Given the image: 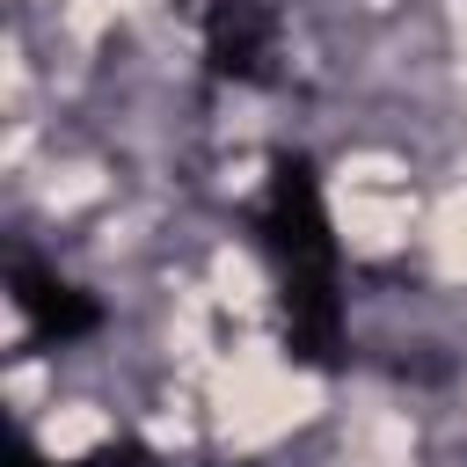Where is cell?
<instances>
[{
	"label": "cell",
	"instance_id": "cell-1",
	"mask_svg": "<svg viewBox=\"0 0 467 467\" xmlns=\"http://www.w3.org/2000/svg\"><path fill=\"white\" fill-rule=\"evenodd\" d=\"M263 248L277 263V299H285V343L299 365H336L343 358V299H336V241L321 212L314 161L285 153L270 168L263 197Z\"/></svg>",
	"mask_w": 467,
	"mask_h": 467
},
{
	"label": "cell",
	"instance_id": "cell-2",
	"mask_svg": "<svg viewBox=\"0 0 467 467\" xmlns=\"http://www.w3.org/2000/svg\"><path fill=\"white\" fill-rule=\"evenodd\" d=\"M270 51H277V7L270 0H212L204 7V58L219 80H270Z\"/></svg>",
	"mask_w": 467,
	"mask_h": 467
},
{
	"label": "cell",
	"instance_id": "cell-3",
	"mask_svg": "<svg viewBox=\"0 0 467 467\" xmlns=\"http://www.w3.org/2000/svg\"><path fill=\"white\" fill-rule=\"evenodd\" d=\"M15 306H22V314H29V328H36V336H51V343H73V336H88V328L102 321V306H95L88 292H73L66 277L36 270L29 255H15Z\"/></svg>",
	"mask_w": 467,
	"mask_h": 467
}]
</instances>
